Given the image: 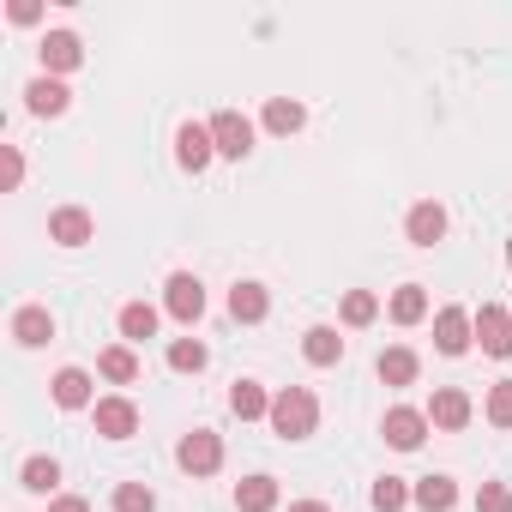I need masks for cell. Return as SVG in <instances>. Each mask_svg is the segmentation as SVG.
Returning a JSON list of instances; mask_svg holds the SVG:
<instances>
[{
  "instance_id": "26",
  "label": "cell",
  "mask_w": 512,
  "mask_h": 512,
  "mask_svg": "<svg viewBox=\"0 0 512 512\" xmlns=\"http://www.w3.org/2000/svg\"><path fill=\"white\" fill-rule=\"evenodd\" d=\"M380 380H386V386H410V380H416V350H404V344L386 350V356H380Z\"/></svg>"
},
{
  "instance_id": "11",
  "label": "cell",
  "mask_w": 512,
  "mask_h": 512,
  "mask_svg": "<svg viewBox=\"0 0 512 512\" xmlns=\"http://www.w3.org/2000/svg\"><path fill=\"white\" fill-rule=\"evenodd\" d=\"M404 235H410L416 247H434V241L446 235V211H440L434 199H422V205H410V217H404Z\"/></svg>"
},
{
  "instance_id": "25",
  "label": "cell",
  "mask_w": 512,
  "mask_h": 512,
  "mask_svg": "<svg viewBox=\"0 0 512 512\" xmlns=\"http://www.w3.org/2000/svg\"><path fill=\"white\" fill-rule=\"evenodd\" d=\"M97 368H103V380H115V386H133V380H139V356H133L127 344L103 350V356H97Z\"/></svg>"
},
{
  "instance_id": "35",
  "label": "cell",
  "mask_w": 512,
  "mask_h": 512,
  "mask_svg": "<svg viewBox=\"0 0 512 512\" xmlns=\"http://www.w3.org/2000/svg\"><path fill=\"white\" fill-rule=\"evenodd\" d=\"M25 181V157L19 151H7V187H19Z\"/></svg>"
},
{
  "instance_id": "4",
  "label": "cell",
  "mask_w": 512,
  "mask_h": 512,
  "mask_svg": "<svg viewBox=\"0 0 512 512\" xmlns=\"http://www.w3.org/2000/svg\"><path fill=\"white\" fill-rule=\"evenodd\" d=\"M470 338H476V320H470L464 308H440V314H434V350H440V356H464Z\"/></svg>"
},
{
  "instance_id": "28",
  "label": "cell",
  "mask_w": 512,
  "mask_h": 512,
  "mask_svg": "<svg viewBox=\"0 0 512 512\" xmlns=\"http://www.w3.org/2000/svg\"><path fill=\"white\" fill-rule=\"evenodd\" d=\"M205 362H211V356H205L199 338H175V344H169V368H175V374H199Z\"/></svg>"
},
{
  "instance_id": "21",
  "label": "cell",
  "mask_w": 512,
  "mask_h": 512,
  "mask_svg": "<svg viewBox=\"0 0 512 512\" xmlns=\"http://www.w3.org/2000/svg\"><path fill=\"white\" fill-rule=\"evenodd\" d=\"M235 506H241V512H272V506H278V482H272V476L235 482Z\"/></svg>"
},
{
  "instance_id": "20",
  "label": "cell",
  "mask_w": 512,
  "mask_h": 512,
  "mask_svg": "<svg viewBox=\"0 0 512 512\" xmlns=\"http://www.w3.org/2000/svg\"><path fill=\"white\" fill-rule=\"evenodd\" d=\"M302 356H308L314 368H332V362H344V338H338L332 326H314V332L302 338Z\"/></svg>"
},
{
  "instance_id": "27",
  "label": "cell",
  "mask_w": 512,
  "mask_h": 512,
  "mask_svg": "<svg viewBox=\"0 0 512 512\" xmlns=\"http://www.w3.org/2000/svg\"><path fill=\"white\" fill-rule=\"evenodd\" d=\"M380 320V296L374 290H350L344 296V326H374Z\"/></svg>"
},
{
  "instance_id": "36",
  "label": "cell",
  "mask_w": 512,
  "mask_h": 512,
  "mask_svg": "<svg viewBox=\"0 0 512 512\" xmlns=\"http://www.w3.org/2000/svg\"><path fill=\"white\" fill-rule=\"evenodd\" d=\"M49 512H91V506H85V500H79V494H67V500H55V506H49Z\"/></svg>"
},
{
  "instance_id": "16",
  "label": "cell",
  "mask_w": 512,
  "mask_h": 512,
  "mask_svg": "<svg viewBox=\"0 0 512 512\" xmlns=\"http://www.w3.org/2000/svg\"><path fill=\"white\" fill-rule=\"evenodd\" d=\"M428 422H434V428H464V422H470V398H464L458 386H440L434 404H428Z\"/></svg>"
},
{
  "instance_id": "19",
  "label": "cell",
  "mask_w": 512,
  "mask_h": 512,
  "mask_svg": "<svg viewBox=\"0 0 512 512\" xmlns=\"http://www.w3.org/2000/svg\"><path fill=\"white\" fill-rule=\"evenodd\" d=\"M67 103H73V91H67L61 79H37V85L25 91V109H31V115H67Z\"/></svg>"
},
{
  "instance_id": "7",
  "label": "cell",
  "mask_w": 512,
  "mask_h": 512,
  "mask_svg": "<svg viewBox=\"0 0 512 512\" xmlns=\"http://www.w3.org/2000/svg\"><path fill=\"white\" fill-rule=\"evenodd\" d=\"M163 308H169L181 326H193V320L205 314V290H199V278H193V272H175V278H169V296H163Z\"/></svg>"
},
{
  "instance_id": "24",
  "label": "cell",
  "mask_w": 512,
  "mask_h": 512,
  "mask_svg": "<svg viewBox=\"0 0 512 512\" xmlns=\"http://www.w3.org/2000/svg\"><path fill=\"white\" fill-rule=\"evenodd\" d=\"M302 121H308V109H302L296 97H272V103H266V127H272V133L290 139V133H302Z\"/></svg>"
},
{
  "instance_id": "32",
  "label": "cell",
  "mask_w": 512,
  "mask_h": 512,
  "mask_svg": "<svg viewBox=\"0 0 512 512\" xmlns=\"http://www.w3.org/2000/svg\"><path fill=\"white\" fill-rule=\"evenodd\" d=\"M476 512H512V488L506 482H482L476 488Z\"/></svg>"
},
{
  "instance_id": "38",
  "label": "cell",
  "mask_w": 512,
  "mask_h": 512,
  "mask_svg": "<svg viewBox=\"0 0 512 512\" xmlns=\"http://www.w3.org/2000/svg\"><path fill=\"white\" fill-rule=\"evenodd\" d=\"M506 266H512V241H506Z\"/></svg>"
},
{
  "instance_id": "29",
  "label": "cell",
  "mask_w": 512,
  "mask_h": 512,
  "mask_svg": "<svg viewBox=\"0 0 512 512\" xmlns=\"http://www.w3.org/2000/svg\"><path fill=\"white\" fill-rule=\"evenodd\" d=\"M19 482H25L31 494H49V488L61 482V464H55V458H25V470H19Z\"/></svg>"
},
{
  "instance_id": "3",
  "label": "cell",
  "mask_w": 512,
  "mask_h": 512,
  "mask_svg": "<svg viewBox=\"0 0 512 512\" xmlns=\"http://www.w3.org/2000/svg\"><path fill=\"white\" fill-rule=\"evenodd\" d=\"M175 458H181V470H187V476H211V470L223 464V440H217L211 428H193V434H181Z\"/></svg>"
},
{
  "instance_id": "13",
  "label": "cell",
  "mask_w": 512,
  "mask_h": 512,
  "mask_svg": "<svg viewBox=\"0 0 512 512\" xmlns=\"http://www.w3.org/2000/svg\"><path fill=\"white\" fill-rule=\"evenodd\" d=\"M229 410H235L241 422H260V416H272V398H266L260 380H235V386H229Z\"/></svg>"
},
{
  "instance_id": "18",
  "label": "cell",
  "mask_w": 512,
  "mask_h": 512,
  "mask_svg": "<svg viewBox=\"0 0 512 512\" xmlns=\"http://www.w3.org/2000/svg\"><path fill=\"white\" fill-rule=\"evenodd\" d=\"M266 308H272V296H266L260 284H235V290H229V314H235L241 326H260Z\"/></svg>"
},
{
  "instance_id": "30",
  "label": "cell",
  "mask_w": 512,
  "mask_h": 512,
  "mask_svg": "<svg viewBox=\"0 0 512 512\" xmlns=\"http://www.w3.org/2000/svg\"><path fill=\"white\" fill-rule=\"evenodd\" d=\"M404 506H410V482L380 476V482H374V512H404Z\"/></svg>"
},
{
  "instance_id": "23",
  "label": "cell",
  "mask_w": 512,
  "mask_h": 512,
  "mask_svg": "<svg viewBox=\"0 0 512 512\" xmlns=\"http://www.w3.org/2000/svg\"><path fill=\"white\" fill-rule=\"evenodd\" d=\"M121 338H127V344L157 338V308H151V302H127V308H121Z\"/></svg>"
},
{
  "instance_id": "12",
  "label": "cell",
  "mask_w": 512,
  "mask_h": 512,
  "mask_svg": "<svg viewBox=\"0 0 512 512\" xmlns=\"http://www.w3.org/2000/svg\"><path fill=\"white\" fill-rule=\"evenodd\" d=\"M37 55H43V67H49V73H73V67L85 61V49H79V37H73V31H49Z\"/></svg>"
},
{
  "instance_id": "31",
  "label": "cell",
  "mask_w": 512,
  "mask_h": 512,
  "mask_svg": "<svg viewBox=\"0 0 512 512\" xmlns=\"http://www.w3.org/2000/svg\"><path fill=\"white\" fill-rule=\"evenodd\" d=\"M115 512H157V494L145 482H121L115 488Z\"/></svg>"
},
{
  "instance_id": "10",
  "label": "cell",
  "mask_w": 512,
  "mask_h": 512,
  "mask_svg": "<svg viewBox=\"0 0 512 512\" xmlns=\"http://www.w3.org/2000/svg\"><path fill=\"white\" fill-rule=\"evenodd\" d=\"M91 416H97V434H103V440H127V434L139 428V410H133L127 398H97Z\"/></svg>"
},
{
  "instance_id": "6",
  "label": "cell",
  "mask_w": 512,
  "mask_h": 512,
  "mask_svg": "<svg viewBox=\"0 0 512 512\" xmlns=\"http://www.w3.org/2000/svg\"><path fill=\"white\" fill-rule=\"evenodd\" d=\"M476 338H482V350L488 356H512V314L500 308V302H482V314H476Z\"/></svg>"
},
{
  "instance_id": "17",
  "label": "cell",
  "mask_w": 512,
  "mask_h": 512,
  "mask_svg": "<svg viewBox=\"0 0 512 512\" xmlns=\"http://www.w3.org/2000/svg\"><path fill=\"white\" fill-rule=\"evenodd\" d=\"M410 500H416L422 512H452V506H458V482H452V476H422V482L410 488Z\"/></svg>"
},
{
  "instance_id": "15",
  "label": "cell",
  "mask_w": 512,
  "mask_h": 512,
  "mask_svg": "<svg viewBox=\"0 0 512 512\" xmlns=\"http://www.w3.org/2000/svg\"><path fill=\"white\" fill-rule=\"evenodd\" d=\"M55 404H61V410H97V404H91V374H85V368H61V374H55Z\"/></svg>"
},
{
  "instance_id": "5",
  "label": "cell",
  "mask_w": 512,
  "mask_h": 512,
  "mask_svg": "<svg viewBox=\"0 0 512 512\" xmlns=\"http://www.w3.org/2000/svg\"><path fill=\"white\" fill-rule=\"evenodd\" d=\"M380 434H386V446H398V452H416L422 440H428V416L422 410H386V422H380Z\"/></svg>"
},
{
  "instance_id": "8",
  "label": "cell",
  "mask_w": 512,
  "mask_h": 512,
  "mask_svg": "<svg viewBox=\"0 0 512 512\" xmlns=\"http://www.w3.org/2000/svg\"><path fill=\"white\" fill-rule=\"evenodd\" d=\"M175 157H181V169L187 175H199L211 157H217V145H211V127H199V121H187L181 133H175Z\"/></svg>"
},
{
  "instance_id": "14",
  "label": "cell",
  "mask_w": 512,
  "mask_h": 512,
  "mask_svg": "<svg viewBox=\"0 0 512 512\" xmlns=\"http://www.w3.org/2000/svg\"><path fill=\"white\" fill-rule=\"evenodd\" d=\"M13 338H19L25 350H43V344L55 338V320H49V308H19V314H13Z\"/></svg>"
},
{
  "instance_id": "22",
  "label": "cell",
  "mask_w": 512,
  "mask_h": 512,
  "mask_svg": "<svg viewBox=\"0 0 512 512\" xmlns=\"http://www.w3.org/2000/svg\"><path fill=\"white\" fill-rule=\"evenodd\" d=\"M398 326H416V320H428V290L422 284H404V290H392V308H386Z\"/></svg>"
},
{
  "instance_id": "34",
  "label": "cell",
  "mask_w": 512,
  "mask_h": 512,
  "mask_svg": "<svg viewBox=\"0 0 512 512\" xmlns=\"http://www.w3.org/2000/svg\"><path fill=\"white\" fill-rule=\"evenodd\" d=\"M37 13H43L37 0H13V25H37Z\"/></svg>"
},
{
  "instance_id": "1",
  "label": "cell",
  "mask_w": 512,
  "mask_h": 512,
  "mask_svg": "<svg viewBox=\"0 0 512 512\" xmlns=\"http://www.w3.org/2000/svg\"><path fill=\"white\" fill-rule=\"evenodd\" d=\"M284 440H308L314 434V422H320V404H314V392L308 386H284L278 398H272V416H266Z\"/></svg>"
},
{
  "instance_id": "9",
  "label": "cell",
  "mask_w": 512,
  "mask_h": 512,
  "mask_svg": "<svg viewBox=\"0 0 512 512\" xmlns=\"http://www.w3.org/2000/svg\"><path fill=\"white\" fill-rule=\"evenodd\" d=\"M49 235H55L61 247H85V241L97 235V223H91V211H85V205H61V211L49 217Z\"/></svg>"
},
{
  "instance_id": "33",
  "label": "cell",
  "mask_w": 512,
  "mask_h": 512,
  "mask_svg": "<svg viewBox=\"0 0 512 512\" xmlns=\"http://www.w3.org/2000/svg\"><path fill=\"white\" fill-rule=\"evenodd\" d=\"M488 422H494V428H512V380H500V386L488 392Z\"/></svg>"
},
{
  "instance_id": "2",
  "label": "cell",
  "mask_w": 512,
  "mask_h": 512,
  "mask_svg": "<svg viewBox=\"0 0 512 512\" xmlns=\"http://www.w3.org/2000/svg\"><path fill=\"white\" fill-rule=\"evenodd\" d=\"M211 145H217V157H247L253 151V121L241 109H217L211 115Z\"/></svg>"
},
{
  "instance_id": "37",
  "label": "cell",
  "mask_w": 512,
  "mask_h": 512,
  "mask_svg": "<svg viewBox=\"0 0 512 512\" xmlns=\"http://www.w3.org/2000/svg\"><path fill=\"white\" fill-rule=\"evenodd\" d=\"M290 512H332V506H326V500H296Z\"/></svg>"
}]
</instances>
